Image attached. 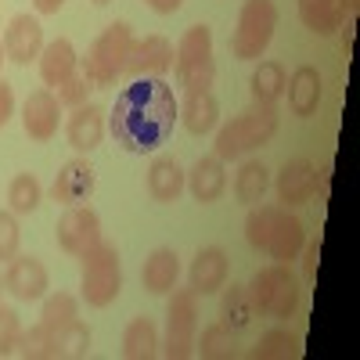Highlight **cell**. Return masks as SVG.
<instances>
[{"mask_svg":"<svg viewBox=\"0 0 360 360\" xmlns=\"http://www.w3.org/2000/svg\"><path fill=\"white\" fill-rule=\"evenodd\" d=\"M180 119V101L173 86L159 76L130 79L108 112V130L115 144H123L130 155H152L169 141Z\"/></svg>","mask_w":360,"mask_h":360,"instance_id":"cell-1","label":"cell"},{"mask_svg":"<svg viewBox=\"0 0 360 360\" xmlns=\"http://www.w3.org/2000/svg\"><path fill=\"white\" fill-rule=\"evenodd\" d=\"M245 242L274 263H292L307 245V231L303 220L285 205H249Z\"/></svg>","mask_w":360,"mask_h":360,"instance_id":"cell-2","label":"cell"},{"mask_svg":"<svg viewBox=\"0 0 360 360\" xmlns=\"http://www.w3.org/2000/svg\"><path fill=\"white\" fill-rule=\"evenodd\" d=\"M278 105H249L245 112L231 115L227 123L217 130V141H213V155L220 162H234V159H245L256 148L270 144L278 134Z\"/></svg>","mask_w":360,"mask_h":360,"instance_id":"cell-3","label":"cell"},{"mask_svg":"<svg viewBox=\"0 0 360 360\" xmlns=\"http://www.w3.org/2000/svg\"><path fill=\"white\" fill-rule=\"evenodd\" d=\"M79 292L86 307L105 310L123 292V266H119V249L112 242H94L79 256Z\"/></svg>","mask_w":360,"mask_h":360,"instance_id":"cell-4","label":"cell"},{"mask_svg":"<svg viewBox=\"0 0 360 360\" xmlns=\"http://www.w3.org/2000/svg\"><path fill=\"white\" fill-rule=\"evenodd\" d=\"M130 47H134V29L127 22H112L105 33L86 47V54L79 58L83 76L90 79V86L94 90L115 86V79L123 76V69H127Z\"/></svg>","mask_w":360,"mask_h":360,"instance_id":"cell-5","label":"cell"},{"mask_svg":"<svg viewBox=\"0 0 360 360\" xmlns=\"http://www.w3.org/2000/svg\"><path fill=\"white\" fill-rule=\"evenodd\" d=\"M249 295H252L256 314L274 317V321H288L303 303V288H299V278L292 274V263H270L256 270L249 281Z\"/></svg>","mask_w":360,"mask_h":360,"instance_id":"cell-6","label":"cell"},{"mask_svg":"<svg viewBox=\"0 0 360 360\" xmlns=\"http://www.w3.org/2000/svg\"><path fill=\"white\" fill-rule=\"evenodd\" d=\"M173 69H176V83L184 86V94H198L209 90L217 79V58H213V29L209 25H191L180 37L176 51H173Z\"/></svg>","mask_w":360,"mask_h":360,"instance_id":"cell-7","label":"cell"},{"mask_svg":"<svg viewBox=\"0 0 360 360\" xmlns=\"http://www.w3.org/2000/svg\"><path fill=\"white\" fill-rule=\"evenodd\" d=\"M278 4L274 0H245L238 11V25L231 33V54L238 62H259L266 54L278 29Z\"/></svg>","mask_w":360,"mask_h":360,"instance_id":"cell-8","label":"cell"},{"mask_svg":"<svg viewBox=\"0 0 360 360\" xmlns=\"http://www.w3.org/2000/svg\"><path fill=\"white\" fill-rule=\"evenodd\" d=\"M195 335H198V295L191 288H173L166 303V335L162 353L169 360L195 356Z\"/></svg>","mask_w":360,"mask_h":360,"instance_id":"cell-9","label":"cell"},{"mask_svg":"<svg viewBox=\"0 0 360 360\" xmlns=\"http://www.w3.org/2000/svg\"><path fill=\"white\" fill-rule=\"evenodd\" d=\"M54 238L62 245V252L83 256L94 242H101V217L90 205H69L54 227Z\"/></svg>","mask_w":360,"mask_h":360,"instance_id":"cell-10","label":"cell"},{"mask_svg":"<svg viewBox=\"0 0 360 360\" xmlns=\"http://www.w3.org/2000/svg\"><path fill=\"white\" fill-rule=\"evenodd\" d=\"M58 127H62V101H58L54 90H33L25 101H22V130L29 141L37 144H47Z\"/></svg>","mask_w":360,"mask_h":360,"instance_id":"cell-11","label":"cell"},{"mask_svg":"<svg viewBox=\"0 0 360 360\" xmlns=\"http://www.w3.org/2000/svg\"><path fill=\"white\" fill-rule=\"evenodd\" d=\"M4 288L18 299V303H37V299H44L47 288H51L47 266L37 256H15L4 270Z\"/></svg>","mask_w":360,"mask_h":360,"instance_id":"cell-12","label":"cell"},{"mask_svg":"<svg viewBox=\"0 0 360 360\" xmlns=\"http://www.w3.org/2000/svg\"><path fill=\"white\" fill-rule=\"evenodd\" d=\"M274 191H278V202L285 209H295V205H307L314 195H317V166L310 159H292L278 169L274 176Z\"/></svg>","mask_w":360,"mask_h":360,"instance_id":"cell-13","label":"cell"},{"mask_svg":"<svg viewBox=\"0 0 360 360\" xmlns=\"http://www.w3.org/2000/svg\"><path fill=\"white\" fill-rule=\"evenodd\" d=\"M105 130H108V112L101 105H79L72 108L69 123H65V137H69V148L79 155H90L94 148L105 141Z\"/></svg>","mask_w":360,"mask_h":360,"instance_id":"cell-14","label":"cell"},{"mask_svg":"<svg viewBox=\"0 0 360 360\" xmlns=\"http://www.w3.org/2000/svg\"><path fill=\"white\" fill-rule=\"evenodd\" d=\"M227 274H231V259L220 245H205L195 252L191 259V270H188V288L195 295H213L227 285Z\"/></svg>","mask_w":360,"mask_h":360,"instance_id":"cell-15","label":"cell"},{"mask_svg":"<svg viewBox=\"0 0 360 360\" xmlns=\"http://www.w3.org/2000/svg\"><path fill=\"white\" fill-rule=\"evenodd\" d=\"M44 51V25L33 18V15H15L4 29V54L8 62L15 65H29L37 62Z\"/></svg>","mask_w":360,"mask_h":360,"instance_id":"cell-16","label":"cell"},{"mask_svg":"<svg viewBox=\"0 0 360 360\" xmlns=\"http://www.w3.org/2000/svg\"><path fill=\"white\" fill-rule=\"evenodd\" d=\"M169 69H173V44L155 33V37L134 40L123 72H130L134 79H137V76H159V79H166Z\"/></svg>","mask_w":360,"mask_h":360,"instance_id":"cell-17","label":"cell"},{"mask_svg":"<svg viewBox=\"0 0 360 360\" xmlns=\"http://www.w3.org/2000/svg\"><path fill=\"white\" fill-rule=\"evenodd\" d=\"M94 184H98L94 166H90L86 159H69L54 176L51 198L62 202V205H83L90 195H94Z\"/></svg>","mask_w":360,"mask_h":360,"instance_id":"cell-18","label":"cell"},{"mask_svg":"<svg viewBox=\"0 0 360 360\" xmlns=\"http://www.w3.org/2000/svg\"><path fill=\"white\" fill-rule=\"evenodd\" d=\"M184 184H188V173H184V166H180L173 155L152 159L148 176H144V188H148V195H152L155 202H162V205L176 202L180 195H184Z\"/></svg>","mask_w":360,"mask_h":360,"instance_id":"cell-19","label":"cell"},{"mask_svg":"<svg viewBox=\"0 0 360 360\" xmlns=\"http://www.w3.org/2000/svg\"><path fill=\"white\" fill-rule=\"evenodd\" d=\"M37 62H40V79H44L47 90H58L72 72H79V54H76V47H72L65 37L44 44V51H40Z\"/></svg>","mask_w":360,"mask_h":360,"instance_id":"cell-20","label":"cell"},{"mask_svg":"<svg viewBox=\"0 0 360 360\" xmlns=\"http://www.w3.org/2000/svg\"><path fill=\"white\" fill-rule=\"evenodd\" d=\"M184 188H188L191 198L202 202V205L220 202L224 191H227V169H224V162H220L217 155L198 159V162L191 166V173H188V184H184Z\"/></svg>","mask_w":360,"mask_h":360,"instance_id":"cell-21","label":"cell"},{"mask_svg":"<svg viewBox=\"0 0 360 360\" xmlns=\"http://www.w3.org/2000/svg\"><path fill=\"white\" fill-rule=\"evenodd\" d=\"M180 281V256L173 249H155L141 266V285L152 295H169Z\"/></svg>","mask_w":360,"mask_h":360,"instance_id":"cell-22","label":"cell"},{"mask_svg":"<svg viewBox=\"0 0 360 360\" xmlns=\"http://www.w3.org/2000/svg\"><path fill=\"white\" fill-rule=\"evenodd\" d=\"M180 123H184V130L195 134V137L213 134L217 123H220V101L213 98V90L184 94V105H180Z\"/></svg>","mask_w":360,"mask_h":360,"instance_id":"cell-23","label":"cell"},{"mask_svg":"<svg viewBox=\"0 0 360 360\" xmlns=\"http://www.w3.org/2000/svg\"><path fill=\"white\" fill-rule=\"evenodd\" d=\"M285 98H288V108L295 115H314L317 105H321V72L314 65H299L292 76H288V86H285Z\"/></svg>","mask_w":360,"mask_h":360,"instance_id":"cell-24","label":"cell"},{"mask_svg":"<svg viewBox=\"0 0 360 360\" xmlns=\"http://www.w3.org/2000/svg\"><path fill=\"white\" fill-rule=\"evenodd\" d=\"M162 353V335L152 317H134L123 332V356L127 360H152Z\"/></svg>","mask_w":360,"mask_h":360,"instance_id":"cell-25","label":"cell"},{"mask_svg":"<svg viewBox=\"0 0 360 360\" xmlns=\"http://www.w3.org/2000/svg\"><path fill=\"white\" fill-rule=\"evenodd\" d=\"M285 86H288V72L281 62H259L249 76V90L256 105H278L285 98Z\"/></svg>","mask_w":360,"mask_h":360,"instance_id":"cell-26","label":"cell"},{"mask_svg":"<svg viewBox=\"0 0 360 360\" xmlns=\"http://www.w3.org/2000/svg\"><path fill=\"white\" fill-rule=\"evenodd\" d=\"M270 188V169L259 159H245L234 173V198L242 205H259Z\"/></svg>","mask_w":360,"mask_h":360,"instance_id":"cell-27","label":"cell"},{"mask_svg":"<svg viewBox=\"0 0 360 360\" xmlns=\"http://www.w3.org/2000/svg\"><path fill=\"white\" fill-rule=\"evenodd\" d=\"M299 18H303V25L310 29V33L332 37L346 15L339 8V0H299Z\"/></svg>","mask_w":360,"mask_h":360,"instance_id":"cell-28","label":"cell"},{"mask_svg":"<svg viewBox=\"0 0 360 360\" xmlns=\"http://www.w3.org/2000/svg\"><path fill=\"white\" fill-rule=\"evenodd\" d=\"M256 317V307H252V295H249V285H231L224 288V299H220V321L231 328V332H245Z\"/></svg>","mask_w":360,"mask_h":360,"instance_id":"cell-29","label":"cell"},{"mask_svg":"<svg viewBox=\"0 0 360 360\" xmlns=\"http://www.w3.org/2000/svg\"><path fill=\"white\" fill-rule=\"evenodd\" d=\"M238 332H231V328L224 321L202 328V335H195V353L205 356V360H231L238 353V342H234Z\"/></svg>","mask_w":360,"mask_h":360,"instance_id":"cell-30","label":"cell"},{"mask_svg":"<svg viewBox=\"0 0 360 360\" xmlns=\"http://www.w3.org/2000/svg\"><path fill=\"white\" fill-rule=\"evenodd\" d=\"M44 202V188H40V180L33 173H15L11 176V184H8V209L15 217H29V213H37Z\"/></svg>","mask_w":360,"mask_h":360,"instance_id":"cell-31","label":"cell"},{"mask_svg":"<svg viewBox=\"0 0 360 360\" xmlns=\"http://www.w3.org/2000/svg\"><path fill=\"white\" fill-rule=\"evenodd\" d=\"M256 360H288V356H303V339L288 328H270L259 339V346L252 349Z\"/></svg>","mask_w":360,"mask_h":360,"instance_id":"cell-32","label":"cell"},{"mask_svg":"<svg viewBox=\"0 0 360 360\" xmlns=\"http://www.w3.org/2000/svg\"><path fill=\"white\" fill-rule=\"evenodd\" d=\"M18 356H25V360H58V353H54V328L37 321L29 332H22Z\"/></svg>","mask_w":360,"mask_h":360,"instance_id":"cell-33","label":"cell"},{"mask_svg":"<svg viewBox=\"0 0 360 360\" xmlns=\"http://www.w3.org/2000/svg\"><path fill=\"white\" fill-rule=\"evenodd\" d=\"M54 353H58V360L86 356L90 353V328L79 317L72 324H65V328H54Z\"/></svg>","mask_w":360,"mask_h":360,"instance_id":"cell-34","label":"cell"},{"mask_svg":"<svg viewBox=\"0 0 360 360\" xmlns=\"http://www.w3.org/2000/svg\"><path fill=\"white\" fill-rule=\"evenodd\" d=\"M79 317V299L72 292H54V295H44V310H40V321L51 324V328H65Z\"/></svg>","mask_w":360,"mask_h":360,"instance_id":"cell-35","label":"cell"},{"mask_svg":"<svg viewBox=\"0 0 360 360\" xmlns=\"http://www.w3.org/2000/svg\"><path fill=\"white\" fill-rule=\"evenodd\" d=\"M22 321L11 307H0V356H11L18 353V342H22Z\"/></svg>","mask_w":360,"mask_h":360,"instance_id":"cell-36","label":"cell"},{"mask_svg":"<svg viewBox=\"0 0 360 360\" xmlns=\"http://www.w3.org/2000/svg\"><path fill=\"white\" fill-rule=\"evenodd\" d=\"M22 245V231H18V217L11 213H0V263H11L18 256Z\"/></svg>","mask_w":360,"mask_h":360,"instance_id":"cell-37","label":"cell"},{"mask_svg":"<svg viewBox=\"0 0 360 360\" xmlns=\"http://www.w3.org/2000/svg\"><path fill=\"white\" fill-rule=\"evenodd\" d=\"M90 90H94V86H90V79H86L83 72H72L62 86L54 90V94H58V101H62L65 108H79V105H86Z\"/></svg>","mask_w":360,"mask_h":360,"instance_id":"cell-38","label":"cell"},{"mask_svg":"<svg viewBox=\"0 0 360 360\" xmlns=\"http://www.w3.org/2000/svg\"><path fill=\"white\" fill-rule=\"evenodd\" d=\"M299 259H303V278L314 281L317 278V266H321V238H317V242H307L303 252H299Z\"/></svg>","mask_w":360,"mask_h":360,"instance_id":"cell-39","label":"cell"},{"mask_svg":"<svg viewBox=\"0 0 360 360\" xmlns=\"http://www.w3.org/2000/svg\"><path fill=\"white\" fill-rule=\"evenodd\" d=\"M11 115H15V90L4 76H0V130L11 123Z\"/></svg>","mask_w":360,"mask_h":360,"instance_id":"cell-40","label":"cell"},{"mask_svg":"<svg viewBox=\"0 0 360 360\" xmlns=\"http://www.w3.org/2000/svg\"><path fill=\"white\" fill-rule=\"evenodd\" d=\"M152 11H159V15H176L180 8H184V0H144Z\"/></svg>","mask_w":360,"mask_h":360,"instance_id":"cell-41","label":"cell"},{"mask_svg":"<svg viewBox=\"0 0 360 360\" xmlns=\"http://www.w3.org/2000/svg\"><path fill=\"white\" fill-rule=\"evenodd\" d=\"M317 191L328 198V195H332V162H328V166H321L317 169Z\"/></svg>","mask_w":360,"mask_h":360,"instance_id":"cell-42","label":"cell"},{"mask_svg":"<svg viewBox=\"0 0 360 360\" xmlns=\"http://www.w3.org/2000/svg\"><path fill=\"white\" fill-rule=\"evenodd\" d=\"M62 4H65V0H33V8L40 15H58V11H62Z\"/></svg>","mask_w":360,"mask_h":360,"instance_id":"cell-43","label":"cell"},{"mask_svg":"<svg viewBox=\"0 0 360 360\" xmlns=\"http://www.w3.org/2000/svg\"><path fill=\"white\" fill-rule=\"evenodd\" d=\"M339 8H342V15H356V8H360V0H339Z\"/></svg>","mask_w":360,"mask_h":360,"instance_id":"cell-44","label":"cell"},{"mask_svg":"<svg viewBox=\"0 0 360 360\" xmlns=\"http://www.w3.org/2000/svg\"><path fill=\"white\" fill-rule=\"evenodd\" d=\"M8 62V54H4V40H0V65H4Z\"/></svg>","mask_w":360,"mask_h":360,"instance_id":"cell-45","label":"cell"},{"mask_svg":"<svg viewBox=\"0 0 360 360\" xmlns=\"http://www.w3.org/2000/svg\"><path fill=\"white\" fill-rule=\"evenodd\" d=\"M94 4H98V8H105V4H108V0H94Z\"/></svg>","mask_w":360,"mask_h":360,"instance_id":"cell-46","label":"cell"}]
</instances>
